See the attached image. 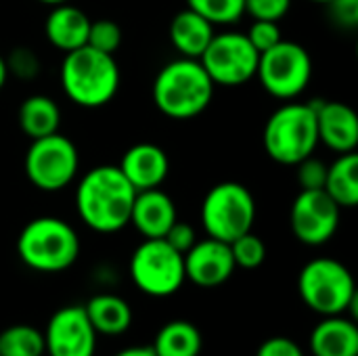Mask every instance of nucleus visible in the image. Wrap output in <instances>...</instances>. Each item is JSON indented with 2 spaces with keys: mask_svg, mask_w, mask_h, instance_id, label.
I'll list each match as a JSON object with an SVG mask.
<instances>
[{
  "mask_svg": "<svg viewBox=\"0 0 358 356\" xmlns=\"http://www.w3.org/2000/svg\"><path fill=\"white\" fill-rule=\"evenodd\" d=\"M134 197V187L117 166H96L76 187V210L88 229L109 235L130 225Z\"/></svg>",
  "mask_w": 358,
  "mask_h": 356,
  "instance_id": "nucleus-1",
  "label": "nucleus"
},
{
  "mask_svg": "<svg viewBox=\"0 0 358 356\" xmlns=\"http://www.w3.org/2000/svg\"><path fill=\"white\" fill-rule=\"evenodd\" d=\"M214 88L199 59L178 57L157 71L151 94L155 107L166 118L191 120L210 107Z\"/></svg>",
  "mask_w": 358,
  "mask_h": 356,
  "instance_id": "nucleus-2",
  "label": "nucleus"
},
{
  "mask_svg": "<svg viewBox=\"0 0 358 356\" xmlns=\"http://www.w3.org/2000/svg\"><path fill=\"white\" fill-rule=\"evenodd\" d=\"M59 78L67 99L84 109L105 107L120 88V67L113 55L88 44L65 52Z\"/></svg>",
  "mask_w": 358,
  "mask_h": 356,
  "instance_id": "nucleus-3",
  "label": "nucleus"
},
{
  "mask_svg": "<svg viewBox=\"0 0 358 356\" xmlns=\"http://www.w3.org/2000/svg\"><path fill=\"white\" fill-rule=\"evenodd\" d=\"M17 254L25 266L38 273H63L80 256L76 229L57 216L29 220L17 237Z\"/></svg>",
  "mask_w": 358,
  "mask_h": 356,
  "instance_id": "nucleus-4",
  "label": "nucleus"
},
{
  "mask_svg": "<svg viewBox=\"0 0 358 356\" xmlns=\"http://www.w3.org/2000/svg\"><path fill=\"white\" fill-rule=\"evenodd\" d=\"M302 302L321 317L350 313L357 321L358 292L352 273L336 258H315L304 264L298 277Z\"/></svg>",
  "mask_w": 358,
  "mask_h": 356,
  "instance_id": "nucleus-5",
  "label": "nucleus"
},
{
  "mask_svg": "<svg viewBox=\"0 0 358 356\" xmlns=\"http://www.w3.org/2000/svg\"><path fill=\"white\" fill-rule=\"evenodd\" d=\"M266 155L281 166H296L310 157L319 145L317 113L310 103L289 101L275 109L262 134Z\"/></svg>",
  "mask_w": 358,
  "mask_h": 356,
  "instance_id": "nucleus-6",
  "label": "nucleus"
},
{
  "mask_svg": "<svg viewBox=\"0 0 358 356\" xmlns=\"http://www.w3.org/2000/svg\"><path fill=\"white\" fill-rule=\"evenodd\" d=\"M199 216L208 237L231 243L252 231L256 220V199L245 185L224 180L206 193Z\"/></svg>",
  "mask_w": 358,
  "mask_h": 356,
  "instance_id": "nucleus-7",
  "label": "nucleus"
},
{
  "mask_svg": "<svg viewBox=\"0 0 358 356\" xmlns=\"http://www.w3.org/2000/svg\"><path fill=\"white\" fill-rule=\"evenodd\" d=\"M256 78L271 97L279 101H294L310 84V52L298 42L281 40L273 48L260 52Z\"/></svg>",
  "mask_w": 358,
  "mask_h": 356,
  "instance_id": "nucleus-8",
  "label": "nucleus"
},
{
  "mask_svg": "<svg viewBox=\"0 0 358 356\" xmlns=\"http://www.w3.org/2000/svg\"><path fill=\"white\" fill-rule=\"evenodd\" d=\"M27 180L46 193L61 191L73 183L80 170V153L71 138L61 132H52L42 138H34L25 153Z\"/></svg>",
  "mask_w": 358,
  "mask_h": 356,
  "instance_id": "nucleus-9",
  "label": "nucleus"
},
{
  "mask_svg": "<svg viewBox=\"0 0 358 356\" xmlns=\"http://www.w3.org/2000/svg\"><path fill=\"white\" fill-rule=\"evenodd\" d=\"M130 279L147 296H172L187 281L185 258L166 239H145L132 252Z\"/></svg>",
  "mask_w": 358,
  "mask_h": 356,
  "instance_id": "nucleus-10",
  "label": "nucleus"
},
{
  "mask_svg": "<svg viewBox=\"0 0 358 356\" xmlns=\"http://www.w3.org/2000/svg\"><path fill=\"white\" fill-rule=\"evenodd\" d=\"M260 52L241 31L214 34L199 57V63L212 78L214 86H241L256 78Z\"/></svg>",
  "mask_w": 358,
  "mask_h": 356,
  "instance_id": "nucleus-11",
  "label": "nucleus"
},
{
  "mask_svg": "<svg viewBox=\"0 0 358 356\" xmlns=\"http://www.w3.org/2000/svg\"><path fill=\"white\" fill-rule=\"evenodd\" d=\"M340 216L342 208L323 189H300L289 210V225L300 243L323 245L336 235Z\"/></svg>",
  "mask_w": 358,
  "mask_h": 356,
  "instance_id": "nucleus-12",
  "label": "nucleus"
},
{
  "mask_svg": "<svg viewBox=\"0 0 358 356\" xmlns=\"http://www.w3.org/2000/svg\"><path fill=\"white\" fill-rule=\"evenodd\" d=\"M44 350L48 356H94L96 332L84 306H63L50 317L44 329Z\"/></svg>",
  "mask_w": 358,
  "mask_h": 356,
  "instance_id": "nucleus-13",
  "label": "nucleus"
},
{
  "mask_svg": "<svg viewBox=\"0 0 358 356\" xmlns=\"http://www.w3.org/2000/svg\"><path fill=\"white\" fill-rule=\"evenodd\" d=\"M182 258L185 277L199 287H218L227 283L237 269L231 245L214 237L195 241V245Z\"/></svg>",
  "mask_w": 358,
  "mask_h": 356,
  "instance_id": "nucleus-14",
  "label": "nucleus"
},
{
  "mask_svg": "<svg viewBox=\"0 0 358 356\" xmlns=\"http://www.w3.org/2000/svg\"><path fill=\"white\" fill-rule=\"evenodd\" d=\"M319 143L336 153H350L358 145L357 111L342 101H313Z\"/></svg>",
  "mask_w": 358,
  "mask_h": 356,
  "instance_id": "nucleus-15",
  "label": "nucleus"
},
{
  "mask_svg": "<svg viewBox=\"0 0 358 356\" xmlns=\"http://www.w3.org/2000/svg\"><path fill=\"white\" fill-rule=\"evenodd\" d=\"M117 168L134 187V191H147V189H157L166 180L170 172V159L159 145L138 143L132 145L122 155Z\"/></svg>",
  "mask_w": 358,
  "mask_h": 356,
  "instance_id": "nucleus-16",
  "label": "nucleus"
},
{
  "mask_svg": "<svg viewBox=\"0 0 358 356\" xmlns=\"http://www.w3.org/2000/svg\"><path fill=\"white\" fill-rule=\"evenodd\" d=\"M178 220L176 206L168 193L157 189L136 191L130 225L145 237V239H162L168 229Z\"/></svg>",
  "mask_w": 358,
  "mask_h": 356,
  "instance_id": "nucleus-17",
  "label": "nucleus"
},
{
  "mask_svg": "<svg viewBox=\"0 0 358 356\" xmlns=\"http://www.w3.org/2000/svg\"><path fill=\"white\" fill-rule=\"evenodd\" d=\"M88 29H90V17L82 8L69 2L50 6V13L44 23L46 40L57 50L63 52L84 46L88 40Z\"/></svg>",
  "mask_w": 358,
  "mask_h": 356,
  "instance_id": "nucleus-18",
  "label": "nucleus"
},
{
  "mask_svg": "<svg viewBox=\"0 0 358 356\" xmlns=\"http://www.w3.org/2000/svg\"><path fill=\"white\" fill-rule=\"evenodd\" d=\"M313 356H358V327L344 315L323 317L310 334Z\"/></svg>",
  "mask_w": 358,
  "mask_h": 356,
  "instance_id": "nucleus-19",
  "label": "nucleus"
},
{
  "mask_svg": "<svg viewBox=\"0 0 358 356\" xmlns=\"http://www.w3.org/2000/svg\"><path fill=\"white\" fill-rule=\"evenodd\" d=\"M214 25L199 13L185 8L174 15L170 23V42L180 52V57L199 59L210 40L214 38Z\"/></svg>",
  "mask_w": 358,
  "mask_h": 356,
  "instance_id": "nucleus-20",
  "label": "nucleus"
},
{
  "mask_svg": "<svg viewBox=\"0 0 358 356\" xmlns=\"http://www.w3.org/2000/svg\"><path fill=\"white\" fill-rule=\"evenodd\" d=\"M84 311L96 336H122L132 325L130 304L113 294H99L90 298Z\"/></svg>",
  "mask_w": 358,
  "mask_h": 356,
  "instance_id": "nucleus-21",
  "label": "nucleus"
},
{
  "mask_svg": "<svg viewBox=\"0 0 358 356\" xmlns=\"http://www.w3.org/2000/svg\"><path fill=\"white\" fill-rule=\"evenodd\" d=\"M17 122L25 136H29L31 141L42 138L52 132H59L61 109L55 99L46 94H31L19 105Z\"/></svg>",
  "mask_w": 358,
  "mask_h": 356,
  "instance_id": "nucleus-22",
  "label": "nucleus"
},
{
  "mask_svg": "<svg viewBox=\"0 0 358 356\" xmlns=\"http://www.w3.org/2000/svg\"><path fill=\"white\" fill-rule=\"evenodd\" d=\"M323 191L344 210L358 206V155L355 151L340 153V157L327 166V178Z\"/></svg>",
  "mask_w": 358,
  "mask_h": 356,
  "instance_id": "nucleus-23",
  "label": "nucleus"
},
{
  "mask_svg": "<svg viewBox=\"0 0 358 356\" xmlns=\"http://www.w3.org/2000/svg\"><path fill=\"white\" fill-rule=\"evenodd\" d=\"M201 334L191 321H170L166 323L153 342L155 356H199L201 353Z\"/></svg>",
  "mask_w": 358,
  "mask_h": 356,
  "instance_id": "nucleus-24",
  "label": "nucleus"
},
{
  "mask_svg": "<svg viewBox=\"0 0 358 356\" xmlns=\"http://www.w3.org/2000/svg\"><path fill=\"white\" fill-rule=\"evenodd\" d=\"M44 334L34 325H10L0 332V356H42Z\"/></svg>",
  "mask_w": 358,
  "mask_h": 356,
  "instance_id": "nucleus-25",
  "label": "nucleus"
},
{
  "mask_svg": "<svg viewBox=\"0 0 358 356\" xmlns=\"http://www.w3.org/2000/svg\"><path fill=\"white\" fill-rule=\"evenodd\" d=\"M187 8L199 13L212 25H231L245 15V0H187Z\"/></svg>",
  "mask_w": 358,
  "mask_h": 356,
  "instance_id": "nucleus-26",
  "label": "nucleus"
},
{
  "mask_svg": "<svg viewBox=\"0 0 358 356\" xmlns=\"http://www.w3.org/2000/svg\"><path fill=\"white\" fill-rule=\"evenodd\" d=\"M229 245H231V254H233L235 266H239V269L254 271V269L262 266V262L266 258L264 241L258 235H254L252 231H248L241 237L233 239Z\"/></svg>",
  "mask_w": 358,
  "mask_h": 356,
  "instance_id": "nucleus-27",
  "label": "nucleus"
},
{
  "mask_svg": "<svg viewBox=\"0 0 358 356\" xmlns=\"http://www.w3.org/2000/svg\"><path fill=\"white\" fill-rule=\"evenodd\" d=\"M88 46L113 55L120 46H122V27L113 21V19H96L90 21V29H88Z\"/></svg>",
  "mask_w": 358,
  "mask_h": 356,
  "instance_id": "nucleus-28",
  "label": "nucleus"
},
{
  "mask_svg": "<svg viewBox=\"0 0 358 356\" xmlns=\"http://www.w3.org/2000/svg\"><path fill=\"white\" fill-rule=\"evenodd\" d=\"M4 59H6V67H8V76L13 73L21 80H31L40 73V59L36 57V52L31 48L17 46Z\"/></svg>",
  "mask_w": 358,
  "mask_h": 356,
  "instance_id": "nucleus-29",
  "label": "nucleus"
},
{
  "mask_svg": "<svg viewBox=\"0 0 358 356\" xmlns=\"http://www.w3.org/2000/svg\"><path fill=\"white\" fill-rule=\"evenodd\" d=\"M252 42V46L258 52H264L268 48H273L277 42H281V27L277 21H264V19H254V23L250 25L248 34H245Z\"/></svg>",
  "mask_w": 358,
  "mask_h": 356,
  "instance_id": "nucleus-30",
  "label": "nucleus"
},
{
  "mask_svg": "<svg viewBox=\"0 0 358 356\" xmlns=\"http://www.w3.org/2000/svg\"><path fill=\"white\" fill-rule=\"evenodd\" d=\"M298 168V185L302 191H313V189H323L325 187V178H327V164L321 162L319 157H306L300 164H296Z\"/></svg>",
  "mask_w": 358,
  "mask_h": 356,
  "instance_id": "nucleus-31",
  "label": "nucleus"
},
{
  "mask_svg": "<svg viewBox=\"0 0 358 356\" xmlns=\"http://www.w3.org/2000/svg\"><path fill=\"white\" fill-rule=\"evenodd\" d=\"M292 8V0H245V13L254 19L281 21Z\"/></svg>",
  "mask_w": 358,
  "mask_h": 356,
  "instance_id": "nucleus-32",
  "label": "nucleus"
},
{
  "mask_svg": "<svg viewBox=\"0 0 358 356\" xmlns=\"http://www.w3.org/2000/svg\"><path fill=\"white\" fill-rule=\"evenodd\" d=\"M162 239H166L176 252H180L182 256L195 245V241H197V235H195V229L189 225V222H180V220H176L170 229H168V233L162 237Z\"/></svg>",
  "mask_w": 358,
  "mask_h": 356,
  "instance_id": "nucleus-33",
  "label": "nucleus"
},
{
  "mask_svg": "<svg viewBox=\"0 0 358 356\" xmlns=\"http://www.w3.org/2000/svg\"><path fill=\"white\" fill-rule=\"evenodd\" d=\"M256 356H304V350L294 340L285 336H275L260 344Z\"/></svg>",
  "mask_w": 358,
  "mask_h": 356,
  "instance_id": "nucleus-34",
  "label": "nucleus"
},
{
  "mask_svg": "<svg viewBox=\"0 0 358 356\" xmlns=\"http://www.w3.org/2000/svg\"><path fill=\"white\" fill-rule=\"evenodd\" d=\"M327 6L338 25L355 27L358 23V0H334Z\"/></svg>",
  "mask_w": 358,
  "mask_h": 356,
  "instance_id": "nucleus-35",
  "label": "nucleus"
},
{
  "mask_svg": "<svg viewBox=\"0 0 358 356\" xmlns=\"http://www.w3.org/2000/svg\"><path fill=\"white\" fill-rule=\"evenodd\" d=\"M115 356H155V353L151 346H130V348L120 350Z\"/></svg>",
  "mask_w": 358,
  "mask_h": 356,
  "instance_id": "nucleus-36",
  "label": "nucleus"
},
{
  "mask_svg": "<svg viewBox=\"0 0 358 356\" xmlns=\"http://www.w3.org/2000/svg\"><path fill=\"white\" fill-rule=\"evenodd\" d=\"M6 80H8V67H6V59L0 55V90L4 88Z\"/></svg>",
  "mask_w": 358,
  "mask_h": 356,
  "instance_id": "nucleus-37",
  "label": "nucleus"
},
{
  "mask_svg": "<svg viewBox=\"0 0 358 356\" xmlns=\"http://www.w3.org/2000/svg\"><path fill=\"white\" fill-rule=\"evenodd\" d=\"M38 2H42L46 6H57V4H63V2H69V0H38Z\"/></svg>",
  "mask_w": 358,
  "mask_h": 356,
  "instance_id": "nucleus-38",
  "label": "nucleus"
},
{
  "mask_svg": "<svg viewBox=\"0 0 358 356\" xmlns=\"http://www.w3.org/2000/svg\"><path fill=\"white\" fill-rule=\"evenodd\" d=\"M310 2H321V4H329V2H334V0H310Z\"/></svg>",
  "mask_w": 358,
  "mask_h": 356,
  "instance_id": "nucleus-39",
  "label": "nucleus"
}]
</instances>
